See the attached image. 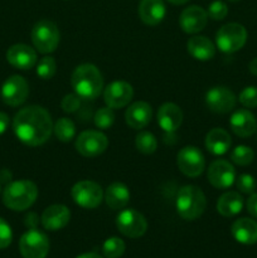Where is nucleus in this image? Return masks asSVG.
I'll return each instance as SVG.
<instances>
[{
    "instance_id": "f257e3e1",
    "label": "nucleus",
    "mask_w": 257,
    "mask_h": 258,
    "mask_svg": "<svg viewBox=\"0 0 257 258\" xmlns=\"http://www.w3.org/2000/svg\"><path fill=\"white\" fill-rule=\"evenodd\" d=\"M13 130L18 140L24 145L32 148L40 146L47 143L52 135V117L42 106H27L15 115Z\"/></svg>"
},
{
    "instance_id": "f03ea898",
    "label": "nucleus",
    "mask_w": 257,
    "mask_h": 258,
    "mask_svg": "<svg viewBox=\"0 0 257 258\" xmlns=\"http://www.w3.org/2000/svg\"><path fill=\"white\" fill-rule=\"evenodd\" d=\"M71 83L78 97L86 101H92L102 92L103 77L95 64L83 63L75 68L71 76Z\"/></svg>"
},
{
    "instance_id": "7ed1b4c3",
    "label": "nucleus",
    "mask_w": 257,
    "mask_h": 258,
    "mask_svg": "<svg viewBox=\"0 0 257 258\" xmlns=\"http://www.w3.org/2000/svg\"><path fill=\"white\" fill-rule=\"evenodd\" d=\"M38 198V188L32 180H15L3 191V203L7 208L23 212L30 208Z\"/></svg>"
},
{
    "instance_id": "20e7f679",
    "label": "nucleus",
    "mask_w": 257,
    "mask_h": 258,
    "mask_svg": "<svg viewBox=\"0 0 257 258\" xmlns=\"http://www.w3.org/2000/svg\"><path fill=\"white\" fill-rule=\"evenodd\" d=\"M207 199L201 188L196 185H184L179 189L175 208L179 216L185 221H196L204 213Z\"/></svg>"
},
{
    "instance_id": "39448f33",
    "label": "nucleus",
    "mask_w": 257,
    "mask_h": 258,
    "mask_svg": "<svg viewBox=\"0 0 257 258\" xmlns=\"http://www.w3.org/2000/svg\"><path fill=\"white\" fill-rule=\"evenodd\" d=\"M59 30L55 23L47 19L35 23L32 29L33 45L42 54L54 52L59 44Z\"/></svg>"
},
{
    "instance_id": "423d86ee",
    "label": "nucleus",
    "mask_w": 257,
    "mask_h": 258,
    "mask_svg": "<svg viewBox=\"0 0 257 258\" xmlns=\"http://www.w3.org/2000/svg\"><path fill=\"white\" fill-rule=\"evenodd\" d=\"M247 42L246 28L238 23H228L218 29L216 34V45L221 52L231 54L238 52Z\"/></svg>"
},
{
    "instance_id": "0eeeda50",
    "label": "nucleus",
    "mask_w": 257,
    "mask_h": 258,
    "mask_svg": "<svg viewBox=\"0 0 257 258\" xmlns=\"http://www.w3.org/2000/svg\"><path fill=\"white\" fill-rule=\"evenodd\" d=\"M73 202L85 209H95L103 199V190L101 185L92 180H81L72 186L71 190Z\"/></svg>"
},
{
    "instance_id": "6e6552de",
    "label": "nucleus",
    "mask_w": 257,
    "mask_h": 258,
    "mask_svg": "<svg viewBox=\"0 0 257 258\" xmlns=\"http://www.w3.org/2000/svg\"><path fill=\"white\" fill-rule=\"evenodd\" d=\"M19 249L23 258H45L49 252V239L43 232L32 228L20 237Z\"/></svg>"
},
{
    "instance_id": "1a4fd4ad",
    "label": "nucleus",
    "mask_w": 257,
    "mask_h": 258,
    "mask_svg": "<svg viewBox=\"0 0 257 258\" xmlns=\"http://www.w3.org/2000/svg\"><path fill=\"white\" fill-rule=\"evenodd\" d=\"M116 227L123 236L128 238H139L148 231V221L135 209H123L116 217Z\"/></svg>"
},
{
    "instance_id": "9d476101",
    "label": "nucleus",
    "mask_w": 257,
    "mask_h": 258,
    "mask_svg": "<svg viewBox=\"0 0 257 258\" xmlns=\"http://www.w3.org/2000/svg\"><path fill=\"white\" fill-rule=\"evenodd\" d=\"M76 150L85 158H96L106 151L108 139L98 130L83 131L76 139Z\"/></svg>"
},
{
    "instance_id": "9b49d317",
    "label": "nucleus",
    "mask_w": 257,
    "mask_h": 258,
    "mask_svg": "<svg viewBox=\"0 0 257 258\" xmlns=\"http://www.w3.org/2000/svg\"><path fill=\"white\" fill-rule=\"evenodd\" d=\"M176 165L184 175L197 178L206 169V159L203 153L196 146H185L176 155Z\"/></svg>"
},
{
    "instance_id": "f8f14e48",
    "label": "nucleus",
    "mask_w": 257,
    "mask_h": 258,
    "mask_svg": "<svg viewBox=\"0 0 257 258\" xmlns=\"http://www.w3.org/2000/svg\"><path fill=\"white\" fill-rule=\"evenodd\" d=\"M236 103V95L224 86L212 87L206 93V105L212 112L228 113L234 110Z\"/></svg>"
},
{
    "instance_id": "ddd939ff",
    "label": "nucleus",
    "mask_w": 257,
    "mask_h": 258,
    "mask_svg": "<svg viewBox=\"0 0 257 258\" xmlns=\"http://www.w3.org/2000/svg\"><path fill=\"white\" fill-rule=\"evenodd\" d=\"M28 95H29V86L22 76H10L2 87L3 101L12 107H17L24 103Z\"/></svg>"
},
{
    "instance_id": "4468645a",
    "label": "nucleus",
    "mask_w": 257,
    "mask_h": 258,
    "mask_svg": "<svg viewBox=\"0 0 257 258\" xmlns=\"http://www.w3.org/2000/svg\"><path fill=\"white\" fill-rule=\"evenodd\" d=\"M208 181L216 189H228L236 181V170L229 161L218 159L209 165Z\"/></svg>"
},
{
    "instance_id": "2eb2a0df",
    "label": "nucleus",
    "mask_w": 257,
    "mask_h": 258,
    "mask_svg": "<svg viewBox=\"0 0 257 258\" xmlns=\"http://www.w3.org/2000/svg\"><path fill=\"white\" fill-rule=\"evenodd\" d=\"M134 97L133 86L125 81L111 82L103 91V101L111 108H122L130 103Z\"/></svg>"
},
{
    "instance_id": "dca6fc26",
    "label": "nucleus",
    "mask_w": 257,
    "mask_h": 258,
    "mask_svg": "<svg viewBox=\"0 0 257 258\" xmlns=\"http://www.w3.org/2000/svg\"><path fill=\"white\" fill-rule=\"evenodd\" d=\"M208 22V14L203 8L198 5H190L181 12L179 17V25L181 30L188 34H197L206 28Z\"/></svg>"
},
{
    "instance_id": "f3484780",
    "label": "nucleus",
    "mask_w": 257,
    "mask_h": 258,
    "mask_svg": "<svg viewBox=\"0 0 257 258\" xmlns=\"http://www.w3.org/2000/svg\"><path fill=\"white\" fill-rule=\"evenodd\" d=\"M7 59L14 68L28 71L37 64V52L27 44H14L8 49Z\"/></svg>"
},
{
    "instance_id": "a211bd4d",
    "label": "nucleus",
    "mask_w": 257,
    "mask_h": 258,
    "mask_svg": "<svg viewBox=\"0 0 257 258\" xmlns=\"http://www.w3.org/2000/svg\"><path fill=\"white\" fill-rule=\"evenodd\" d=\"M71 219V212L63 204H53L48 208L44 209L42 217H40V222H42L43 228L47 231H59V229L65 228Z\"/></svg>"
},
{
    "instance_id": "6ab92c4d",
    "label": "nucleus",
    "mask_w": 257,
    "mask_h": 258,
    "mask_svg": "<svg viewBox=\"0 0 257 258\" xmlns=\"http://www.w3.org/2000/svg\"><path fill=\"white\" fill-rule=\"evenodd\" d=\"M231 130L239 138H249L257 130V121L253 113L247 108H239L229 118Z\"/></svg>"
},
{
    "instance_id": "aec40b11",
    "label": "nucleus",
    "mask_w": 257,
    "mask_h": 258,
    "mask_svg": "<svg viewBox=\"0 0 257 258\" xmlns=\"http://www.w3.org/2000/svg\"><path fill=\"white\" fill-rule=\"evenodd\" d=\"M153 117V108L145 101H136L128 106L125 112V121L134 130H141L149 125Z\"/></svg>"
},
{
    "instance_id": "412c9836",
    "label": "nucleus",
    "mask_w": 257,
    "mask_h": 258,
    "mask_svg": "<svg viewBox=\"0 0 257 258\" xmlns=\"http://www.w3.org/2000/svg\"><path fill=\"white\" fill-rule=\"evenodd\" d=\"M138 12L144 24L155 27L165 18L166 8L163 0H141Z\"/></svg>"
},
{
    "instance_id": "4be33fe9",
    "label": "nucleus",
    "mask_w": 257,
    "mask_h": 258,
    "mask_svg": "<svg viewBox=\"0 0 257 258\" xmlns=\"http://www.w3.org/2000/svg\"><path fill=\"white\" fill-rule=\"evenodd\" d=\"M183 122V112L175 103L166 102L158 111V123L165 133H174Z\"/></svg>"
},
{
    "instance_id": "5701e85b",
    "label": "nucleus",
    "mask_w": 257,
    "mask_h": 258,
    "mask_svg": "<svg viewBox=\"0 0 257 258\" xmlns=\"http://www.w3.org/2000/svg\"><path fill=\"white\" fill-rule=\"evenodd\" d=\"M231 233L238 243L251 246L257 243V222L251 218H239L231 227Z\"/></svg>"
},
{
    "instance_id": "b1692460",
    "label": "nucleus",
    "mask_w": 257,
    "mask_h": 258,
    "mask_svg": "<svg viewBox=\"0 0 257 258\" xmlns=\"http://www.w3.org/2000/svg\"><path fill=\"white\" fill-rule=\"evenodd\" d=\"M186 49L194 59L202 60V62L211 60L216 55V45L209 38L203 37V35L191 37L186 43Z\"/></svg>"
},
{
    "instance_id": "393cba45",
    "label": "nucleus",
    "mask_w": 257,
    "mask_h": 258,
    "mask_svg": "<svg viewBox=\"0 0 257 258\" xmlns=\"http://www.w3.org/2000/svg\"><path fill=\"white\" fill-rule=\"evenodd\" d=\"M232 140L229 134L224 128H212L206 136V149L212 155H224L229 150Z\"/></svg>"
},
{
    "instance_id": "a878e982",
    "label": "nucleus",
    "mask_w": 257,
    "mask_h": 258,
    "mask_svg": "<svg viewBox=\"0 0 257 258\" xmlns=\"http://www.w3.org/2000/svg\"><path fill=\"white\" fill-rule=\"evenodd\" d=\"M103 199H105L106 204L113 211L123 209L130 201V190L123 183L115 181L107 186L106 191L103 193Z\"/></svg>"
},
{
    "instance_id": "bb28decb",
    "label": "nucleus",
    "mask_w": 257,
    "mask_h": 258,
    "mask_svg": "<svg viewBox=\"0 0 257 258\" xmlns=\"http://www.w3.org/2000/svg\"><path fill=\"white\" fill-rule=\"evenodd\" d=\"M242 208H243V198L237 191H226L217 201V212L227 218L241 213Z\"/></svg>"
},
{
    "instance_id": "cd10ccee",
    "label": "nucleus",
    "mask_w": 257,
    "mask_h": 258,
    "mask_svg": "<svg viewBox=\"0 0 257 258\" xmlns=\"http://www.w3.org/2000/svg\"><path fill=\"white\" fill-rule=\"evenodd\" d=\"M53 133L59 141L70 143L76 136V125L71 118L60 117L53 125Z\"/></svg>"
},
{
    "instance_id": "c85d7f7f",
    "label": "nucleus",
    "mask_w": 257,
    "mask_h": 258,
    "mask_svg": "<svg viewBox=\"0 0 257 258\" xmlns=\"http://www.w3.org/2000/svg\"><path fill=\"white\" fill-rule=\"evenodd\" d=\"M135 146L141 154L150 155V154L155 153L156 149H158V140L149 131H141L136 135Z\"/></svg>"
},
{
    "instance_id": "c756f323",
    "label": "nucleus",
    "mask_w": 257,
    "mask_h": 258,
    "mask_svg": "<svg viewBox=\"0 0 257 258\" xmlns=\"http://www.w3.org/2000/svg\"><path fill=\"white\" fill-rule=\"evenodd\" d=\"M125 242L118 237H111L106 239L102 246V252L106 258H120L125 253Z\"/></svg>"
},
{
    "instance_id": "7c9ffc66",
    "label": "nucleus",
    "mask_w": 257,
    "mask_h": 258,
    "mask_svg": "<svg viewBox=\"0 0 257 258\" xmlns=\"http://www.w3.org/2000/svg\"><path fill=\"white\" fill-rule=\"evenodd\" d=\"M254 153L249 146L246 145H238L232 150L231 153V160L236 165L239 166H247L253 161Z\"/></svg>"
},
{
    "instance_id": "2f4dec72",
    "label": "nucleus",
    "mask_w": 257,
    "mask_h": 258,
    "mask_svg": "<svg viewBox=\"0 0 257 258\" xmlns=\"http://www.w3.org/2000/svg\"><path fill=\"white\" fill-rule=\"evenodd\" d=\"M93 122L95 126L100 130H107L115 122V113H113V108L111 107H102L100 110L96 111L95 117H93Z\"/></svg>"
},
{
    "instance_id": "473e14b6",
    "label": "nucleus",
    "mask_w": 257,
    "mask_h": 258,
    "mask_svg": "<svg viewBox=\"0 0 257 258\" xmlns=\"http://www.w3.org/2000/svg\"><path fill=\"white\" fill-rule=\"evenodd\" d=\"M57 72V63L53 57H43L37 64V75L42 80L47 81L53 78Z\"/></svg>"
},
{
    "instance_id": "72a5a7b5",
    "label": "nucleus",
    "mask_w": 257,
    "mask_h": 258,
    "mask_svg": "<svg viewBox=\"0 0 257 258\" xmlns=\"http://www.w3.org/2000/svg\"><path fill=\"white\" fill-rule=\"evenodd\" d=\"M238 101L242 106L246 108L257 107V87L256 86H248L243 88L238 96Z\"/></svg>"
},
{
    "instance_id": "f704fd0d",
    "label": "nucleus",
    "mask_w": 257,
    "mask_h": 258,
    "mask_svg": "<svg viewBox=\"0 0 257 258\" xmlns=\"http://www.w3.org/2000/svg\"><path fill=\"white\" fill-rule=\"evenodd\" d=\"M207 14H208V18L213 20H223L228 14V7H227L226 3L216 0L208 7Z\"/></svg>"
},
{
    "instance_id": "c9c22d12",
    "label": "nucleus",
    "mask_w": 257,
    "mask_h": 258,
    "mask_svg": "<svg viewBox=\"0 0 257 258\" xmlns=\"http://www.w3.org/2000/svg\"><path fill=\"white\" fill-rule=\"evenodd\" d=\"M236 186L241 193L252 194L254 193V189H256V180L249 174H241L236 179Z\"/></svg>"
},
{
    "instance_id": "e433bc0d",
    "label": "nucleus",
    "mask_w": 257,
    "mask_h": 258,
    "mask_svg": "<svg viewBox=\"0 0 257 258\" xmlns=\"http://www.w3.org/2000/svg\"><path fill=\"white\" fill-rule=\"evenodd\" d=\"M81 106V98L78 97L76 93H70V95H66L63 97L62 102H60V107L65 112L67 113H73L80 108Z\"/></svg>"
},
{
    "instance_id": "4c0bfd02",
    "label": "nucleus",
    "mask_w": 257,
    "mask_h": 258,
    "mask_svg": "<svg viewBox=\"0 0 257 258\" xmlns=\"http://www.w3.org/2000/svg\"><path fill=\"white\" fill-rule=\"evenodd\" d=\"M13 239V232L9 224L0 218V249H4L10 246Z\"/></svg>"
},
{
    "instance_id": "58836bf2",
    "label": "nucleus",
    "mask_w": 257,
    "mask_h": 258,
    "mask_svg": "<svg viewBox=\"0 0 257 258\" xmlns=\"http://www.w3.org/2000/svg\"><path fill=\"white\" fill-rule=\"evenodd\" d=\"M247 211L253 218L257 219V193H252L247 199Z\"/></svg>"
},
{
    "instance_id": "ea45409f",
    "label": "nucleus",
    "mask_w": 257,
    "mask_h": 258,
    "mask_svg": "<svg viewBox=\"0 0 257 258\" xmlns=\"http://www.w3.org/2000/svg\"><path fill=\"white\" fill-rule=\"evenodd\" d=\"M9 122H10L9 116L4 112H0V135H3V134L7 131L8 126H9Z\"/></svg>"
},
{
    "instance_id": "a19ab883",
    "label": "nucleus",
    "mask_w": 257,
    "mask_h": 258,
    "mask_svg": "<svg viewBox=\"0 0 257 258\" xmlns=\"http://www.w3.org/2000/svg\"><path fill=\"white\" fill-rule=\"evenodd\" d=\"M248 70H249V72L252 73V75L257 76V57L253 58V59H252L251 62H249Z\"/></svg>"
},
{
    "instance_id": "79ce46f5",
    "label": "nucleus",
    "mask_w": 257,
    "mask_h": 258,
    "mask_svg": "<svg viewBox=\"0 0 257 258\" xmlns=\"http://www.w3.org/2000/svg\"><path fill=\"white\" fill-rule=\"evenodd\" d=\"M76 258H102V257H101L100 254H97V253H93V252H88V253L80 254V256L76 257Z\"/></svg>"
},
{
    "instance_id": "37998d69",
    "label": "nucleus",
    "mask_w": 257,
    "mask_h": 258,
    "mask_svg": "<svg viewBox=\"0 0 257 258\" xmlns=\"http://www.w3.org/2000/svg\"><path fill=\"white\" fill-rule=\"evenodd\" d=\"M168 2L171 3V4H174V5H183V4H186L189 0H168Z\"/></svg>"
},
{
    "instance_id": "c03bdc74",
    "label": "nucleus",
    "mask_w": 257,
    "mask_h": 258,
    "mask_svg": "<svg viewBox=\"0 0 257 258\" xmlns=\"http://www.w3.org/2000/svg\"><path fill=\"white\" fill-rule=\"evenodd\" d=\"M229 2H232V3H234V2H239V0H229Z\"/></svg>"
},
{
    "instance_id": "a18cd8bd",
    "label": "nucleus",
    "mask_w": 257,
    "mask_h": 258,
    "mask_svg": "<svg viewBox=\"0 0 257 258\" xmlns=\"http://www.w3.org/2000/svg\"><path fill=\"white\" fill-rule=\"evenodd\" d=\"M0 191H2V185H0Z\"/></svg>"
},
{
    "instance_id": "49530a36",
    "label": "nucleus",
    "mask_w": 257,
    "mask_h": 258,
    "mask_svg": "<svg viewBox=\"0 0 257 258\" xmlns=\"http://www.w3.org/2000/svg\"><path fill=\"white\" fill-rule=\"evenodd\" d=\"M256 131H257V130H256Z\"/></svg>"
}]
</instances>
